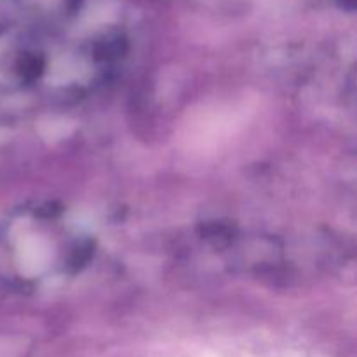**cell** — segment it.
<instances>
[{"label":"cell","mask_w":357,"mask_h":357,"mask_svg":"<svg viewBox=\"0 0 357 357\" xmlns=\"http://www.w3.org/2000/svg\"><path fill=\"white\" fill-rule=\"evenodd\" d=\"M51 33L31 24L0 28V91L35 89L52 68Z\"/></svg>","instance_id":"cell-1"},{"label":"cell","mask_w":357,"mask_h":357,"mask_svg":"<svg viewBox=\"0 0 357 357\" xmlns=\"http://www.w3.org/2000/svg\"><path fill=\"white\" fill-rule=\"evenodd\" d=\"M26 24L52 33L68 24L84 6V0H16Z\"/></svg>","instance_id":"cell-2"}]
</instances>
